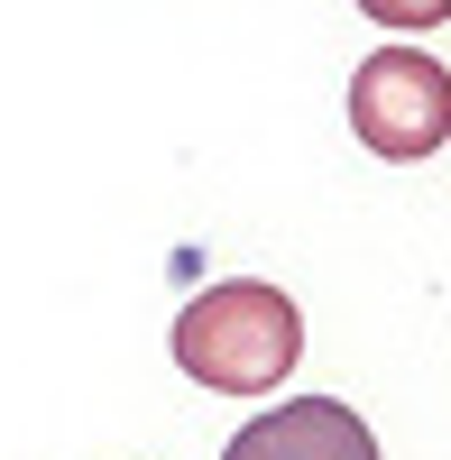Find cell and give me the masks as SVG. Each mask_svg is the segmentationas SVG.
Returning a JSON list of instances; mask_svg holds the SVG:
<instances>
[{
	"instance_id": "obj_1",
	"label": "cell",
	"mask_w": 451,
	"mask_h": 460,
	"mask_svg": "<svg viewBox=\"0 0 451 460\" xmlns=\"http://www.w3.org/2000/svg\"><path fill=\"white\" fill-rule=\"evenodd\" d=\"M166 350L212 396H277L295 377V359H305V314H295V295L268 286V277H221L203 295H184Z\"/></svg>"
},
{
	"instance_id": "obj_2",
	"label": "cell",
	"mask_w": 451,
	"mask_h": 460,
	"mask_svg": "<svg viewBox=\"0 0 451 460\" xmlns=\"http://www.w3.org/2000/svg\"><path fill=\"white\" fill-rule=\"evenodd\" d=\"M350 129L368 157L424 166L451 138V65H433L424 47H368L350 65Z\"/></svg>"
},
{
	"instance_id": "obj_3",
	"label": "cell",
	"mask_w": 451,
	"mask_h": 460,
	"mask_svg": "<svg viewBox=\"0 0 451 460\" xmlns=\"http://www.w3.org/2000/svg\"><path fill=\"white\" fill-rule=\"evenodd\" d=\"M221 460H378V433L341 396H286L221 442Z\"/></svg>"
},
{
	"instance_id": "obj_4",
	"label": "cell",
	"mask_w": 451,
	"mask_h": 460,
	"mask_svg": "<svg viewBox=\"0 0 451 460\" xmlns=\"http://www.w3.org/2000/svg\"><path fill=\"white\" fill-rule=\"evenodd\" d=\"M378 28H442L451 19V0H359Z\"/></svg>"
}]
</instances>
